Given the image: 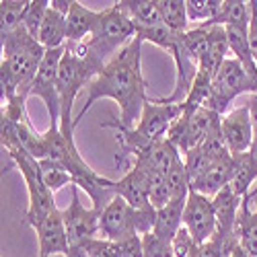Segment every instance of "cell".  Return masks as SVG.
<instances>
[{
	"mask_svg": "<svg viewBox=\"0 0 257 257\" xmlns=\"http://www.w3.org/2000/svg\"><path fill=\"white\" fill-rule=\"evenodd\" d=\"M50 11V0H31L27 5V11H25V17H23V27L37 39L39 35V29L44 25V19Z\"/></svg>",
	"mask_w": 257,
	"mask_h": 257,
	"instance_id": "cell-31",
	"label": "cell"
},
{
	"mask_svg": "<svg viewBox=\"0 0 257 257\" xmlns=\"http://www.w3.org/2000/svg\"><path fill=\"white\" fill-rule=\"evenodd\" d=\"M115 194L123 198L136 210H151V185H148L146 171L138 165H132L127 173L115 181Z\"/></svg>",
	"mask_w": 257,
	"mask_h": 257,
	"instance_id": "cell-14",
	"label": "cell"
},
{
	"mask_svg": "<svg viewBox=\"0 0 257 257\" xmlns=\"http://www.w3.org/2000/svg\"><path fill=\"white\" fill-rule=\"evenodd\" d=\"M181 113L183 103H161L159 99L148 97V101L142 107V115L132 130H117L119 153L115 157V163L123 165L125 157H134L142 148L159 140H165L171 125L179 119Z\"/></svg>",
	"mask_w": 257,
	"mask_h": 257,
	"instance_id": "cell-4",
	"label": "cell"
},
{
	"mask_svg": "<svg viewBox=\"0 0 257 257\" xmlns=\"http://www.w3.org/2000/svg\"><path fill=\"white\" fill-rule=\"evenodd\" d=\"M255 183H257V159L251 153L232 155V177L228 183L232 191L245 198Z\"/></svg>",
	"mask_w": 257,
	"mask_h": 257,
	"instance_id": "cell-18",
	"label": "cell"
},
{
	"mask_svg": "<svg viewBox=\"0 0 257 257\" xmlns=\"http://www.w3.org/2000/svg\"><path fill=\"white\" fill-rule=\"evenodd\" d=\"M247 198H249V200H255V202H257V183H255V185H253V187L249 189V194H247Z\"/></svg>",
	"mask_w": 257,
	"mask_h": 257,
	"instance_id": "cell-38",
	"label": "cell"
},
{
	"mask_svg": "<svg viewBox=\"0 0 257 257\" xmlns=\"http://www.w3.org/2000/svg\"><path fill=\"white\" fill-rule=\"evenodd\" d=\"M119 5L132 17L136 29H148L163 23L157 0H121Z\"/></svg>",
	"mask_w": 257,
	"mask_h": 257,
	"instance_id": "cell-22",
	"label": "cell"
},
{
	"mask_svg": "<svg viewBox=\"0 0 257 257\" xmlns=\"http://www.w3.org/2000/svg\"><path fill=\"white\" fill-rule=\"evenodd\" d=\"M222 9V0H185V11L189 23L208 25L218 17Z\"/></svg>",
	"mask_w": 257,
	"mask_h": 257,
	"instance_id": "cell-26",
	"label": "cell"
},
{
	"mask_svg": "<svg viewBox=\"0 0 257 257\" xmlns=\"http://www.w3.org/2000/svg\"><path fill=\"white\" fill-rule=\"evenodd\" d=\"M99 17L101 11H91L78 0H72L70 13L66 17V44H82L84 39H89L99 23Z\"/></svg>",
	"mask_w": 257,
	"mask_h": 257,
	"instance_id": "cell-15",
	"label": "cell"
},
{
	"mask_svg": "<svg viewBox=\"0 0 257 257\" xmlns=\"http://www.w3.org/2000/svg\"><path fill=\"white\" fill-rule=\"evenodd\" d=\"M245 105L249 107V113H251V125H253V146H251V151H249V153L257 159V95L253 93Z\"/></svg>",
	"mask_w": 257,
	"mask_h": 257,
	"instance_id": "cell-35",
	"label": "cell"
},
{
	"mask_svg": "<svg viewBox=\"0 0 257 257\" xmlns=\"http://www.w3.org/2000/svg\"><path fill=\"white\" fill-rule=\"evenodd\" d=\"M99 72L101 70L93 66L72 44H66V52H64L58 74V95H60V132L70 142H74L72 105L78 93L87 89Z\"/></svg>",
	"mask_w": 257,
	"mask_h": 257,
	"instance_id": "cell-5",
	"label": "cell"
},
{
	"mask_svg": "<svg viewBox=\"0 0 257 257\" xmlns=\"http://www.w3.org/2000/svg\"><path fill=\"white\" fill-rule=\"evenodd\" d=\"M84 251L89 257H121V245L103 237H95L84 243Z\"/></svg>",
	"mask_w": 257,
	"mask_h": 257,
	"instance_id": "cell-32",
	"label": "cell"
},
{
	"mask_svg": "<svg viewBox=\"0 0 257 257\" xmlns=\"http://www.w3.org/2000/svg\"><path fill=\"white\" fill-rule=\"evenodd\" d=\"M0 41H3V60H0L3 103L13 101L15 97L29 99L35 76L46 56V48L23 25L7 35H0Z\"/></svg>",
	"mask_w": 257,
	"mask_h": 257,
	"instance_id": "cell-2",
	"label": "cell"
},
{
	"mask_svg": "<svg viewBox=\"0 0 257 257\" xmlns=\"http://www.w3.org/2000/svg\"><path fill=\"white\" fill-rule=\"evenodd\" d=\"M183 226L189 230V234L198 245L210 241L218 230L216 210H214L212 198L191 189L183 210Z\"/></svg>",
	"mask_w": 257,
	"mask_h": 257,
	"instance_id": "cell-11",
	"label": "cell"
},
{
	"mask_svg": "<svg viewBox=\"0 0 257 257\" xmlns=\"http://www.w3.org/2000/svg\"><path fill=\"white\" fill-rule=\"evenodd\" d=\"M230 177H232V157L228 161L216 163L206 175H202L200 179L191 183V189L198 191V194L208 196V198H214L218 191H222L230 183Z\"/></svg>",
	"mask_w": 257,
	"mask_h": 257,
	"instance_id": "cell-21",
	"label": "cell"
},
{
	"mask_svg": "<svg viewBox=\"0 0 257 257\" xmlns=\"http://www.w3.org/2000/svg\"><path fill=\"white\" fill-rule=\"evenodd\" d=\"M245 198H247V196H245ZM247 200H249V198H247ZM249 202H251V204H253V208L257 210V202H255V200H249Z\"/></svg>",
	"mask_w": 257,
	"mask_h": 257,
	"instance_id": "cell-39",
	"label": "cell"
},
{
	"mask_svg": "<svg viewBox=\"0 0 257 257\" xmlns=\"http://www.w3.org/2000/svg\"><path fill=\"white\" fill-rule=\"evenodd\" d=\"M234 234H237L239 247L249 257H257V210L247 198H243L237 226H234Z\"/></svg>",
	"mask_w": 257,
	"mask_h": 257,
	"instance_id": "cell-17",
	"label": "cell"
},
{
	"mask_svg": "<svg viewBox=\"0 0 257 257\" xmlns=\"http://www.w3.org/2000/svg\"><path fill=\"white\" fill-rule=\"evenodd\" d=\"M220 130H222V138L228 146L230 155H243V153L251 151L253 125H251V113H249L247 105L234 107L228 113H224Z\"/></svg>",
	"mask_w": 257,
	"mask_h": 257,
	"instance_id": "cell-12",
	"label": "cell"
},
{
	"mask_svg": "<svg viewBox=\"0 0 257 257\" xmlns=\"http://www.w3.org/2000/svg\"><path fill=\"white\" fill-rule=\"evenodd\" d=\"M183 163H185V169H187V175H189V183H194L196 179H200L202 175H206L208 171L216 165L214 161L202 146L194 148V151H189L183 155ZM222 163V161H220Z\"/></svg>",
	"mask_w": 257,
	"mask_h": 257,
	"instance_id": "cell-30",
	"label": "cell"
},
{
	"mask_svg": "<svg viewBox=\"0 0 257 257\" xmlns=\"http://www.w3.org/2000/svg\"><path fill=\"white\" fill-rule=\"evenodd\" d=\"M138 37L136 23L132 17L123 11L119 3H113L101 11L99 23L89 39H84L82 44H72L84 58H87L93 66L99 70L105 68V64L109 62L117 52H121L132 39Z\"/></svg>",
	"mask_w": 257,
	"mask_h": 257,
	"instance_id": "cell-3",
	"label": "cell"
},
{
	"mask_svg": "<svg viewBox=\"0 0 257 257\" xmlns=\"http://www.w3.org/2000/svg\"><path fill=\"white\" fill-rule=\"evenodd\" d=\"M220 123H222V115L208 109V107H202V109H198L189 117L179 115V119L171 125V130L167 132V140L173 144L183 157L185 153L204 144L212 134L220 132Z\"/></svg>",
	"mask_w": 257,
	"mask_h": 257,
	"instance_id": "cell-8",
	"label": "cell"
},
{
	"mask_svg": "<svg viewBox=\"0 0 257 257\" xmlns=\"http://www.w3.org/2000/svg\"><path fill=\"white\" fill-rule=\"evenodd\" d=\"M78 185H70V206L62 210L64 214V224H66V234L70 247H84L99 234V216L101 212L95 208H84L78 198Z\"/></svg>",
	"mask_w": 257,
	"mask_h": 257,
	"instance_id": "cell-10",
	"label": "cell"
},
{
	"mask_svg": "<svg viewBox=\"0 0 257 257\" xmlns=\"http://www.w3.org/2000/svg\"><path fill=\"white\" fill-rule=\"evenodd\" d=\"M228 257H249V255H247V253H245V251H243V249H241V247L237 245V247L232 249V253H230Z\"/></svg>",
	"mask_w": 257,
	"mask_h": 257,
	"instance_id": "cell-37",
	"label": "cell"
},
{
	"mask_svg": "<svg viewBox=\"0 0 257 257\" xmlns=\"http://www.w3.org/2000/svg\"><path fill=\"white\" fill-rule=\"evenodd\" d=\"M121 245V257H144V245H142V237H132Z\"/></svg>",
	"mask_w": 257,
	"mask_h": 257,
	"instance_id": "cell-34",
	"label": "cell"
},
{
	"mask_svg": "<svg viewBox=\"0 0 257 257\" xmlns=\"http://www.w3.org/2000/svg\"><path fill=\"white\" fill-rule=\"evenodd\" d=\"M39 171H41V177H44V183L48 185V189L52 194H56L58 189H62L64 185H72L74 179L62 165L50 161V159H41L39 161Z\"/></svg>",
	"mask_w": 257,
	"mask_h": 257,
	"instance_id": "cell-28",
	"label": "cell"
},
{
	"mask_svg": "<svg viewBox=\"0 0 257 257\" xmlns=\"http://www.w3.org/2000/svg\"><path fill=\"white\" fill-rule=\"evenodd\" d=\"M167 185L171 191V200H187L189 191H191V183H189V175H187L183 157L171 167V171L167 173Z\"/></svg>",
	"mask_w": 257,
	"mask_h": 257,
	"instance_id": "cell-29",
	"label": "cell"
},
{
	"mask_svg": "<svg viewBox=\"0 0 257 257\" xmlns=\"http://www.w3.org/2000/svg\"><path fill=\"white\" fill-rule=\"evenodd\" d=\"M7 153L11 155L15 165L21 169V175H23V179H25L27 194H29V206H27V214H25V222L35 228L41 220H46L58 208L56 202H54V194L44 183L37 159H33L25 151H21V148H13V151H7Z\"/></svg>",
	"mask_w": 257,
	"mask_h": 257,
	"instance_id": "cell-7",
	"label": "cell"
},
{
	"mask_svg": "<svg viewBox=\"0 0 257 257\" xmlns=\"http://www.w3.org/2000/svg\"><path fill=\"white\" fill-rule=\"evenodd\" d=\"M187 200H171L165 208L157 210V222H155V234L165 241H173L179 228L183 226V210Z\"/></svg>",
	"mask_w": 257,
	"mask_h": 257,
	"instance_id": "cell-19",
	"label": "cell"
},
{
	"mask_svg": "<svg viewBox=\"0 0 257 257\" xmlns=\"http://www.w3.org/2000/svg\"><path fill=\"white\" fill-rule=\"evenodd\" d=\"M142 44L140 37L132 39L121 52H117L105 68L91 80L87 87V97L74 117V127L82 121L87 111L99 99H113L119 105V119L111 117L103 121L101 127H113V130H132L134 121L140 119L142 107L148 101L146 97V80L142 76Z\"/></svg>",
	"mask_w": 257,
	"mask_h": 257,
	"instance_id": "cell-1",
	"label": "cell"
},
{
	"mask_svg": "<svg viewBox=\"0 0 257 257\" xmlns=\"http://www.w3.org/2000/svg\"><path fill=\"white\" fill-rule=\"evenodd\" d=\"M212 80L214 76L206 70H198L196 78H194V84H191V89L183 101V117H189L194 115L198 109H202V107H206L210 95H212Z\"/></svg>",
	"mask_w": 257,
	"mask_h": 257,
	"instance_id": "cell-23",
	"label": "cell"
},
{
	"mask_svg": "<svg viewBox=\"0 0 257 257\" xmlns=\"http://www.w3.org/2000/svg\"><path fill=\"white\" fill-rule=\"evenodd\" d=\"M144 257H173V247L169 241L157 237L155 232H148L142 237Z\"/></svg>",
	"mask_w": 257,
	"mask_h": 257,
	"instance_id": "cell-33",
	"label": "cell"
},
{
	"mask_svg": "<svg viewBox=\"0 0 257 257\" xmlns=\"http://www.w3.org/2000/svg\"><path fill=\"white\" fill-rule=\"evenodd\" d=\"M179 159H181V153L167 138L142 148V151H138L134 155L136 165H142V167H148V169H157L165 175L169 173L171 167H173Z\"/></svg>",
	"mask_w": 257,
	"mask_h": 257,
	"instance_id": "cell-16",
	"label": "cell"
},
{
	"mask_svg": "<svg viewBox=\"0 0 257 257\" xmlns=\"http://www.w3.org/2000/svg\"><path fill=\"white\" fill-rule=\"evenodd\" d=\"M251 23V3L243 0H222V9L218 17L208 25L220 27H249Z\"/></svg>",
	"mask_w": 257,
	"mask_h": 257,
	"instance_id": "cell-24",
	"label": "cell"
},
{
	"mask_svg": "<svg viewBox=\"0 0 257 257\" xmlns=\"http://www.w3.org/2000/svg\"><path fill=\"white\" fill-rule=\"evenodd\" d=\"M37 243H39V257H54V255H66L70 251L66 224H64L62 210H54L46 220H41L35 228Z\"/></svg>",
	"mask_w": 257,
	"mask_h": 257,
	"instance_id": "cell-13",
	"label": "cell"
},
{
	"mask_svg": "<svg viewBox=\"0 0 257 257\" xmlns=\"http://www.w3.org/2000/svg\"><path fill=\"white\" fill-rule=\"evenodd\" d=\"M157 210H136L123 198L115 196L99 216V234L103 239L123 243L132 237H144L155 230Z\"/></svg>",
	"mask_w": 257,
	"mask_h": 257,
	"instance_id": "cell-6",
	"label": "cell"
},
{
	"mask_svg": "<svg viewBox=\"0 0 257 257\" xmlns=\"http://www.w3.org/2000/svg\"><path fill=\"white\" fill-rule=\"evenodd\" d=\"M66 52L64 48L56 50H46L44 62L39 66V72L35 76V82L31 87V97H37L44 101L48 115H50V125L48 127H60V95H58V74H60V64Z\"/></svg>",
	"mask_w": 257,
	"mask_h": 257,
	"instance_id": "cell-9",
	"label": "cell"
},
{
	"mask_svg": "<svg viewBox=\"0 0 257 257\" xmlns=\"http://www.w3.org/2000/svg\"><path fill=\"white\" fill-rule=\"evenodd\" d=\"M157 5H159L163 25H167L171 31H177V33L189 31L185 0H157Z\"/></svg>",
	"mask_w": 257,
	"mask_h": 257,
	"instance_id": "cell-25",
	"label": "cell"
},
{
	"mask_svg": "<svg viewBox=\"0 0 257 257\" xmlns=\"http://www.w3.org/2000/svg\"><path fill=\"white\" fill-rule=\"evenodd\" d=\"M66 31H68L66 15H62L60 11L52 9V5H50V11H48V15L44 19V25H41V29H39L37 41L46 50L64 48L66 46Z\"/></svg>",
	"mask_w": 257,
	"mask_h": 257,
	"instance_id": "cell-20",
	"label": "cell"
},
{
	"mask_svg": "<svg viewBox=\"0 0 257 257\" xmlns=\"http://www.w3.org/2000/svg\"><path fill=\"white\" fill-rule=\"evenodd\" d=\"M27 0H3L0 3V35H7L23 25V17L27 11Z\"/></svg>",
	"mask_w": 257,
	"mask_h": 257,
	"instance_id": "cell-27",
	"label": "cell"
},
{
	"mask_svg": "<svg viewBox=\"0 0 257 257\" xmlns=\"http://www.w3.org/2000/svg\"><path fill=\"white\" fill-rule=\"evenodd\" d=\"M249 48H251V56L257 66V27L253 23H249Z\"/></svg>",
	"mask_w": 257,
	"mask_h": 257,
	"instance_id": "cell-36",
	"label": "cell"
}]
</instances>
